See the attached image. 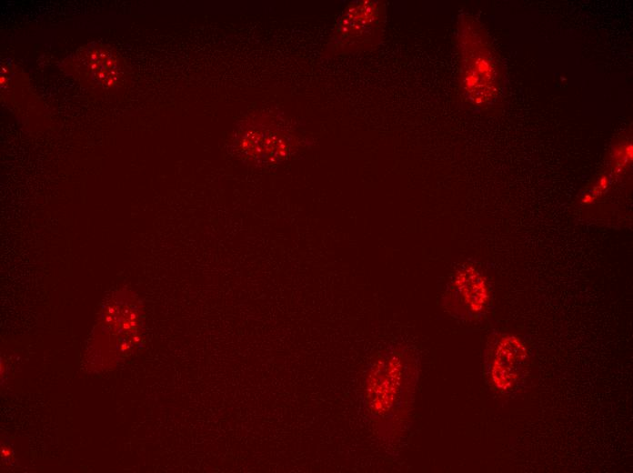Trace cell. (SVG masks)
I'll use <instances>...</instances> for the list:
<instances>
[{
    "label": "cell",
    "instance_id": "1",
    "mask_svg": "<svg viewBox=\"0 0 633 473\" xmlns=\"http://www.w3.org/2000/svg\"><path fill=\"white\" fill-rule=\"evenodd\" d=\"M457 42L463 93L474 106H487L497 93L498 69L487 35L472 15L458 18Z\"/></svg>",
    "mask_w": 633,
    "mask_h": 473
},
{
    "label": "cell",
    "instance_id": "2",
    "mask_svg": "<svg viewBox=\"0 0 633 473\" xmlns=\"http://www.w3.org/2000/svg\"><path fill=\"white\" fill-rule=\"evenodd\" d=\"M387 2L356 0L343 10L328 40L329 55L365 52L378 45L384 35Z\"/></svg>",
    "mask_w": 633,
    "mask_h": 473
},
{
    "label": "cell",
    "instance_id": "3",
    "mask_svg": "<svg viewBox=\"0 0 633 473\" xmlns=\"http://www.w3.org/2000/svg\"><path fill=\"white\" fill-rule=\"evenodd\" d=\"M528 363V354L523 342L513 335H499L487 347L486 376L494 388L509 393L524 379Z\"/></svg>",
    "mask_w": 633,
    "mask_h": 473
},
{
    "label": "cell",
    "instance_id": "4",
    "mask_svg": "<svg viewBox=\"0 0 633 473\" xmlns=\"http://www.w3.org/2000/svg\"><path fill=\"white\" fill-rule=\"evenodd\" d=\"M448 297L452 309L459 316L474 318L487 308L489 290L484 276L472 266H464L456 274Z\"/></svg>",
    "mask_w": 633,
    "mask_h": 473
},
{
    "label": "cell",
    "instance_id": "5",
    "mask_svg": "<svg viewBox=\"0 0 633 473\" xmlns=\"http://www.w3.org/2000/svg\"><path fill=\"white\" fill-rule=\"evenodd\" d=\"M79 61L90 79L105 87L112 88L123 77V65L119 56L100 44H90L78 55Z\"/></svg>",
    "mask_w": 633,
    "mask_h": 473
},
{
    "label": "cell",
    "instance_id": "6",
    "mask_svg": "<svg viewBox=\"0 0 633 473\" xmlns=\"http://www.w3.org/2000/svg\"><path fill=\"white\" fill-rule=\"evenodd\" d=\"M241 146L252 157L262 160L281 158L289 149V141L283 135L273 132H255L246 135Z\"/></svg>",
    "mask_w": 633,
    "mask_h": 473
}]
</instances>
